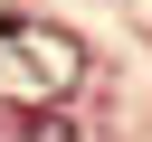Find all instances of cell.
I'll use <instances>...</instances> for the list:
<instances>
[{"label":"cell","mask_w":152,"mask_h":142,"mask_svg":"<svg viewBox=\"0 0 152 142\" xmlns=\"http://www.w3.org/2000/svg\"><path fill=\"white\" fill-rule=\"evenodd\" d=\"M76 76H86V47H76L66 28H48V19H0V95H10V104L48 114Z\"/></svg>","instance_id":"obj_1"},{"label":"cell","mask_w":152,"mask_h":142,"mask_svg":"<svg viewBox=\"0 0 152 142\" xmlns=\"http://www.w3.org/2000/svg\"><path fill=\"white\" fill-rule=\"evenodd\" d=\"M19 142H76V133H66L57 114H28V123H19Z\"/></svg>","instance_id":"obj_2"}]
</instances>
